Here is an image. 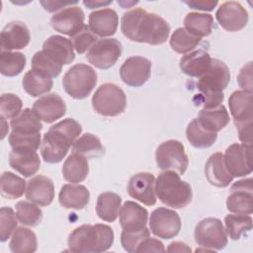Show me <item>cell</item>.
Listing matches in <instances>:
<instances>
[{"label": "cell", "mask_w": 253, "mask_h": 253, "mask_svg": "<svg viewBox=\"0 0 253 253\" xmlns=\"http://www.w3.org/2000/svg\"><path fill=\"white\" fill-rule=\"evenodd\" d=\"M121 30L128 40L152 45L164 43L170 35V26L166 20L142 8H134L124 13Z\"/></svg>", "instance_id": "1"}, {"label": "cell", "mask_w": 253, "mask_h": 253, "mask_svg": "<svg viewBox=\"0 0 253 253\" xmlns=\"http://www.w3.org/2000/svg\"><path fill=\"white\" fill-rule=\"evenodd\" d=\"M81 132V125L71 118L51 126L44 133L41 144V154L43 161L47 163L62 161Z\"/></svg>", "instance_id": "2"}, {"label": "cell", "mask_w": 253, "mask_h": 253, "mask_svg": "<svg viewBox=\"0 0 253 253\" xmlns=\"http://www.w3.org/2000/svg\"><path fill=\"white\" fill-rule=\"evenodd\" d=\"M114 237L113 229L107 224H83L69 234L67 243L72 252L100 253L113 245Z\"/></svg>", "instance_id": "3"}, {"label": "cell", "mask_w": 253, "mask_h": 253, "mask_svg": "<svg viewBox=\"0 0 253 253\" xmlns=\"http://www.w3.org/2000/svg\"><path fill=\"white\" fill-rule=\"evenodd\" d=\"M155 194L162 204L173 209L186 208L193 199L189 183L174 171H163L155 180Z\"/></svg>", "instance_id": "4"}, {"label": "cell", "mask_w": 253, "mask_h": 253, "mask_svg": "<svg viewBox=\"0 0 253 253\" xmlns=\"http://www.w3.org/2000/svg\"><path fill=\"white\" fill-rule=\"evenodd\" d=\"M228 106L239 139L244 144L252 145V92L234 91L228 99Z\"/></svg>", "instance_id": "5"}, {"label": "cell", "mask_w": 253, "mask_h": 253, "mask_svg": "<svg viewBox=\"0 0 253 253\" xmlns=\"http://www.w3.org/2000/svg\"><path fill=\"white\" fill-rule=\"evenodd\" d=\"M97 80V73L91 66L85 63H77L64 74L62 86L71 98L82 100L91 94Z\"/></svg>", "instance_id": "6"}, {"label": "cell", "mask_w": 253, "mask_h": 253, "mask_svg": "<svg viewBox=\"0 0 253 253\" xmlns=\"http://www.w3.org/2000/svg\"><path fill=\"white\" fill-rule=\"evenodd\" d=\"M92 106L99 115L116 117L124 113L126 106V96L118 85L104 83L95 91L92 97Z\"/></svg>", "instance_id": "7"}, {"label": "cell", "mask_w": 253, "mask_h": 253, "mask_svg": "<svg viewBox=\"0 0 253 253\" xmlns=\"http://www.w3.org/2000/svg\"><path fill=\"white\" fill-rule=\"evenodd\" d=\"M157 167L163 171H174L183 175L189 164L185 147L179 140L169 139L162 142L155 152Z\"/></svg>", "instance_id": "8"}, {"label": "cell", "mask_w": 253, "mask_h": 253, "mask_svg": "<svg viewBox=\"0 0 253 253\" xmlns=\"http://www.w3.org/2000/svg\"><path fill=\"white\" fill-rule=\"evenodd\" d=\"M195 240L198 245L221 250L227 245V235L220 219L207 217L202 219L195 228Z\"/></svg>", "instance_id": "9"}, {"label": "cell", "mask_w": 253, "mask_h": 253, "mask_svg": "<svg viewBox=\"0 0 253 253\" xmlns=\"http://www.w3.org/2000/svg\"><path fill=\"white\" fill-rule=\"evenodd\" d=\"M123 52V45L117 39L98 40L87 51V60L99 69L115 65Z\"/></svg>", "instance_id": "10"}, {"label": "cell", "mask_w": 253, "mask_h": 253, "mask_svg": "<svg viewBox=\"0 0 253 253\" xmlns=\"http://www.w3.org/2000/svg\"><path fill=\"white\" fill-rule=\"evenodd\" d=\"M229 81L230 72L227 65L217 58H211L209 69L197 81V89L203 94L221 93Z\"/></svg>", "instance_id": "11"}, {"label": "cell", "mask_w": 253, "mask_h": 253, "mask_svg": "<svg viewBox=\"0 0 253 253\" xmlns=\"http://www.w3.org/2000/svg\"><path fill=\"white\" fill-rule=\"evenodd\" d=\"M149 227L155 236L162 239H171L180 232L181 218L175 211L158 208L150 214Z\"/></svg>", "instance_id": "12"}, {"label": "cell", "mask_w": 253, "mask_h": 253, "mask_svg": "<svg viewBox=\"0 0 253 253\" xmlns=\"http://www.w3.org/2000/svg\"><path fill=\"white\" fill-rule=\"evenodd\" d=\"M223 158L233 177H243L252 172V145L233 143L226 148Z\"/></svg>", "instance_id": "13"}, {"label": "cell", "mask_w": 253, "mask_h": 253, "mask_svg": "<svg viewBox=\"0 0 253 253\" xmlns=\"http://www.w3.org/2000/svg\"><path fill=\"white\" fill-rule=\"evenodd\" d=\"M253 180L242 179L235 182L226 199V208L230 212L251 214L253 211Z\"/></svg>", "instance_id": "14"}, {"label": "cell", "mask_w": 253, "mask_h": 253, "mask_svg": "<svg viewBox=\"0 0 253 253\" xmlns=\"http://www.w3.org/2000/svg\"><path fill=\"white\" fill-rule=\"evenodd\" d=\"M215 18L220 27L227 32H238L244 29L249 21L248 12L236 1L222 3L216 10Z\"/></svg>", "instance_id": "15"}, {"label": "cell", "mask_w": 253, "mask_h": 253, "mask_svg": "<svg viewBox=\"0 0 253 253\" xmlns=\"http://www.w3.org/2000/svg\"><path fill=\"white\" fill-rule=\"evenodd\" d=\"M150 74V60L137 55L126 58L120 68L121 79L130 87L142 86L149 79Z\"/></svg>", "instance_id": "16"}, {"label": "cell", "mask_w": 253, "mask_h": 253, "mask_svg": "<svg viewBox=\"0 0 253 253\" xmlns=\"http://www.w3.org/2000/svg\"><path fill=\"white\" fill-rule=\"evenodd\" d=\"M84 12L80 7L69 6L55 13L50 19V25L56 32L72 38L84 28Z\"/></svg>", "instance_id": "17"}, {"label": "cell", "mask_w": 253, "mask_h": 253, "mask_svg": "<svg viewBox=\"0 0 253 253\" xmlns=\"http://www.w3.org/2000/svg\"><path fill=\"white\" fill-rule=\"evenodd\" d=\"M127 194L145 206L155 205V177L153 174L139 172L131 176L127 184Z\"/></svg>", "instance_id": "18"}, {"label": "cell", "mask_w": 253, "mask_h": 253, "mask_svg": "<svg viewBox=\"0 0 253 253\" xmlns=\"http://www.w3.org/2000/svg\"><path fill=\"white\" fill-rule=\"evenodd\" d=\"M30 31L24 22H10L3 28L0 34L1 51L23 49L30 43Z\"/></svg>", "instance_id": "19"}, {"label": "cell", "mask_w": 253, "mask_h": 253, "mask_svg": "<svg viewBox=\"0 0 253 253\" xmlns=\"http://www.w3.org/2000/svg\"><path fill=\"white\" fill-rule=\"evenodd\" d=\"M33 110L42 121L51 124L65 115L66 105L58 94L49 93L35 101Z\"/></svg>", "instance_id": "20"}, {"label": "cell", "mask_w": 253, "mask_h": 253, "mask_svg": "<svg viewBox=\"0 0 253 253\" xmlns=\"http://www.w3.org/2000/svg\"><path fill=\"white\" fill-rule=\"evenodd\" d=\"M9 165L24 177L28 178L39 171L41 160L37 151L32 148H12L9 154Z\"/></svg>", "instance_id": "21"}, {"label": "cell", "mask_w": 253, "mask_h": 253, "mask_svg": "<svg viewBox=\"0 0 253 253\" xmlns=\"http://www.w3.org/2000/svg\"><path fill=\"white\" fill-rule=\"evenodd\" d=\"M26 198L38 206H49L54 198V186L52 181L43 175L33 177L28 181Z\"/></svg>", "instance_id": "22"}, {"label": "cell", "mask_w": 253, "mask_h": 253, "mask_svg": "<svg viewBox=\"0 0 253 253\" xmlns=\"http://www.w3.org/2000/svg\"><path fill=\"white\" fill-rule=\"evenodd\" d=\"M42 51L60 65H67L75 58L72 41L58 35L50 36L44 41Z\"/></svg>", "instance_id": "23"}, {"label": "cell", "mask_w": 253, "mask_h": 253, "mask_svg": "<svg viewBox=\"0 0 253 253\" xmlns=\"http://www.w3.org/2000/svg\"><path fill=\"white\" fill-rule=\"evenodd\" d=\"M148 211L140 205L126 201L120 211V224L125 231H138L146 227Z\"/></svg>", "instance_id": "24"}, {"label": "cell", "mask_w": 253, "mask_h": 253, "mask_svg": "<svg viewBox=\"0 0 253 253\" xmlns=\"http://www.w3.org/2000/svg\"><path fill=\"white\" fill-rule=\"evenodd\" d=\"M119 26V16L114 9L104 8L89 15V28L99 37H111L116 34Z\"/></svg>", "instance_id": "25"}, {"label": "cell", "mask_w": 253, "mask_h": 253, "mask_svg": "<svg viewBox=\"0 0 253 253\" xmlns=\"http://www.w3.org/2000/svg\"><path fill=\"white\" fill-rule=\"evenodd\" d=\"M205 175L211 185L219 188L227 187L234 178L228 172L221 152H215L209 157L205 165Z\"/></svg>", "instance_id": "26"}, {"label": "cell", "mask_w": 253, "mask_h": 253, "mask_svg": "<svg viewBox=\"0 0 253 253\" xmlns=\"http://www.w3.org/2000/svg\"><path fill=\"white\" fill-rule=\"evenodd\" d=\"M90 200V192L83 185L65 184L61 187L58 194L59 204L65 209L82 210Z\"/></svg>", "instance_id": "27"}, {"label": "cell", "mask_w": 253, "mask_h": 253, "mask_svg": "<svg viewBox=\"0 0 253 253\" xmlns=\"http://www.w3.org/2000/svg\"><path fill=\"white\" fill-rule=\"evenodd\" d=\"M211 57L208 51L197 49L183 55L180 58V69L183 73L191 77L202 76L210 67Z\"/></svg>", "instance_id": "28"}, {"label": "cell", "mask_w": 253, "mask_h": 253, "mask_svg": "<svg viewBox=\"0 0 253 253\" xmlns=\"http://www.w3.org/2000/svg\"><path fill=\"white\" fill-rule=\"evenodd\" d=\"M197 120L204 129L217 132L227 126L230 119L226 108L221 104L216 108L202 109Z\"/></svg>", "instance_id": "29"}, {"label": "cell", "mask_w": 253, "mask_h": 253, "mask_svg": "<svg viewBox=\"0 0 253 253\" xmlns=\"http://www.w3.org/2000/svg\"><path fill=\"white\" fill-rule=\"evenodd\" d=\"M63 178L72 184L84 181L89 173V165L87 158L82 154L72 152L62 165Z\"/></svg>", "instance_id": "30"}, {"label": "cell", "mask_w": 253, "mask_h": 253, "mask_svg": "<svg viewBox=\"0 0 253 253\" xmlns=\"http://www.w3.org/2000/svg\"><path fill=\"white\" fill-rule=\"evenodd\" d=\"M122 198L113 192H104L99 195L96 205V212L104 221L114 222L120 214Z\"/></svg>", "instance_id": "31"}, {"label": "cell", "mask_w": 253, "mask_h": 253, "mask_svg": "<svg viewBox=\"0 0 253 253\" xmlns=\"http://www.w3.org/2000/svg\"><path fill=\"white\" fill-rule=\"evenodd\" d=\"M10 126L12 131L22 134H37L42 128V124L39 116L34 110L26 108L21 113L11 120Z\"/></svg>", "instance_id": "32"}, {"label": "cell", "mask_w": 253, "mask_h": 253, "mask_svg": "<svg viewBox=\"0 0 253 253\" xmlns=\"http://www.w3.org/2000/svg\"><path fill=\"white\" fill-rule=\"evenodd\" d=\"M23 89L32 97H38L49 92L52 88V79L36 70H29L25 73L22 81Z\"/></svg>", "instance_id": "33"}, {"label": "cell", "mask_w": 253, "mask_h": 253, "mask_svg": "<svg viewBox=\"0 0 253 253\" xmlns=\"http://www.w3.org/2000/svg\"><path fill=\"white\" fill-rule=\"evenodd\" d=\"M37 247V236L32 229L24 226L15 229L9 243V248L13 253H33Z\"/></svg>", "instance_id": "34"}, {"label": "cell", "mask_w": 253, "mask_h": 253, "mask_svg": "<svg viewBox=\"0 0 253 253\" xmlns=\"http://www.w3.org/2000/svg\"><path fill=\"white\" fill-rule=\"evenodd\" d=\"M184 26L189 33L201 39L211 35L213 26V18L210 14L191 12L186 15Z\"/></svg>", "instance_id": "35"}, {"label": "cell", "mask_w": 253, "mask_h": 253, "mask_svg": "<svg viewBox=\"0 0 253 253\" xmlns=\"http://www.w3.org/2000/svg\"><path fill=\"white\" fill-rule=\"evenodd\" d=\"M71 150L72 152L82 154L86 158L100 157L105 153L100 139L92 133H85L77 138L73 142Z\"/></svg>", "instance_id": "36"}, {"label": "cell", "mask_w": 253, "mask_h": 253, "mask_svg": "<svg viewBox=\"0 0 253 253\" xmlns=\"http://www.w3.org/2000/svg\"><path fill=\"white\" fill-rule=\"evenodd\" d=\"M186 136L189 142L196 148H207L211 146L216 138V132H210L204 129L199 124L197 118L191 121L186 129Z\"/></svg>", "instance_id": "37"}, {"label": "cell", "mask_w": 253, "mask_h": 253, "mask_svg": "<svg viewBox=\"0 0 253 253\" xmlns=\"http://www.w3.org/2000/svg\"><path fill=\"white\" fill-rule=\"evenodd\" d=\"M26 55L22 52L1 51L0 53V72L7 77L19 75L26 66Z\"/></svg>", "instance_id": "38"}, {"label": "cell", "mask_w": 253, "mask_h": 253, "mask_svg": "<svg viewBox=\"0 0 253 253\" xmlns=\"http://www.w3.org/2000/svg\"><path fill=\"white\" fill-rule=\"evenodd\" d=\"M225 229L232 240H238L242 234L252 229V218L250 214L230 213L224 217Z\"/></svg>", "instance_id": "39"}, {"label": "cell", "mask_w": 253, "mask_h": 253, "mask_svg": "<svg viewBox=\"0 0 253 253\" xmlns=\"http://www.w3.org/2000/svg\"><path fill=\"white\" fill-rule=\"evenodd\" d=\"M26 191V181L18 175L5 171L1 175V195L10 200L18 199Z\"/></svg>", "instance_id": "40"}, {"label": "cell", "mask_w": 253, "mask_h": 253, "mask_svg": "<svg viewBox=\"0 0 253 253\" xmlns=\"http://www.w3.org/2000/svg\"><path fill=\"white\" fill-rule=\"evenodd\" d=\"M201 42V39L189 33L185 28L176 29L171 38L170 45L174 51L185 54L193 50Z\"/></svg>", "instance_id": "41"}, {"label": "cell", "mask_w": 253, "mask_h": 253, "mask_svg": "<svg viewBox=\"0 0 253 253\" xmlns=\"http://www.w3.org/2000/svg\"><path fill=\"white\" fill-rule=\"evenodd\" d=\"M15 208L18 220L25 225L37 226L42 219V211L34 203L20 201Z\"/></svg>", "instance_id": "42"}, {"label": "cell", "mask_w": 253, "mask_h": 253, "mask_svg": "<svg viewBox=\"0 0 253 253\" xmlns=\"http://www.w3.org/2000/svg\"><path fill=\"white\" fill-rule=\"evenodd\" d=\"M31 66L33 70L41 72L50 78L57 77L62 70V65L54 61L42 50L37 51L33 55Z\"/></svg>", "instance_id": "43"}, {"label": "cell", "mask_w": 253, "mask_h": 253, "mask_svg": "<svg viewBox=\"0 0 253 253\" xmlns=\"http://www.w3.org/2000/svg\"><path fill=\"white\" fill-rule=\"evenodd\" d=\"M22 100L15 94L5 93L0 98V117L1 119H14L22 110Z\"/></svg>", "instance_id": "44"}, {"label": "cell", "mask_w": 253, "mask_h": 253, "mask_svg": "<svg viewBox=\"0 0 253 253\" xmlns=\"http://www.w3.org/2000/svg\"><path fill=\"white\" fill-rule=\"evenodd\" d=\"M17 215L9 207H2L0 210V240L5 242L17 227Z\"/></svg>", "instance_id": "45"}, {"label": "cell", "mask_w": 253, "mask_h": 253, "mask_svg": "<svg viewBox=\"0 0 253 253\" xmlns=\"http://www.w3.org/2000/svg\"><path fill=\"white\" fill-rule=\"evenodd\" d=\"M150 236L149 229L144 227L138 231H122L121 243L123 248L129 253H134L140 242L146 237Z\"/></svg>", "instance_id": "46"}, {"label": "cell", "mask_w": 253, "mask_h": 253, "mask_svg": "<svg viewBox=\"0 0 253 253\" xmlns=\"http://www.w3.org/2000/svg\"><path fill=\"white\" fill-rule=\"evenodd\" d=\"M9 144L12 148L28 147L37 150L42 144L41 133L37 134H22L15 131H11L8 137Z\"/></svg>", "instance_id": "47"}, {"label": "cell", "mask_w": 253, "mask_h": 253, "mask_svg": "<svg viewBox=\"0 0 253 253\" xmlns=\"http://www.w3.org/2000/svg\"><path fill=\"white\" fill-rule=\"evenodd\" d=\"M98 41L97 36L90 30L89 26H84V28L72 37V43L77 51V53L82 54Z\"/></svg>", "instance_id": "48"}, {"label": "cell", "mask_w": 253, "mask_h": 253, "mask_svg": "<svg viewBox=\"0 0 253 253\" xmlns=\"http://www.w3.org/2000/svg\"><path fill=\"white\" fill-rule=\"evenodd\" d=\"M223 99H224L223 92L212 93V94L199 93L195 95L193 101L196 106L203 107V109H212L220 106Z\"/></svg>", "instance_id": "49"}, {"label": "cell", "mask_w": 253, "mask_h": 253, "mask_svg": "<svg viewBox=\"0 0 253 253\" xmlns=\"http://www.w3.org/2000/svg\"><path fill=\"white\" fill-rule=\"evenodd\" d=\"M237 82L239 87L243 90L252 92L253 83H252V62H247L239 71L237 76Z\"/></svg>", "instance_id": "50"}, {"label": "cell", "mask_w": 253, "mask_h": 253, "mask_svg": "<svg viewBox=\"0 0 253 253\" xmlns=\"http://www.w3.org/2000/svg\"><path fill=\"white\" fill-rule=\"evenodd\" d=\"M165 251V247L163 245V243L155 238H150L146 237L145 239H143L140 244L137 246L135 252H164Z\"/></svg>", "instance_id": "51"}, {"label": "cell", "mask_w": 253, "mask_h": 253, "mask_svg": "<svg viewBox=\"0 0 253 253\" xmlns=\"http://www.w3.org/2000/svg\"><path fill=\"white\" fill-rule=\"evenodd\" d=\"M41 5L47 12H55L61 8H66L78 3V1H41Z\"/></svg>", "instance_id": "52"}, {"label": "cell", "mask_w": 253, "mask_h": 253, "mask_svg": "<svg viewBox=\"0 0 253 253\" xmlns=\"http://www.w3.org/2000/svg\"><path fill=\"white\" fill-rule=\"evenodd\" d=\"M191 9L202 10V11H212L213 8L218 4L217 1H183Z\"/></svg>", "instance_id": "53"}, {"label": "cell", "mask_w": 253, "mask_h": 253, "mask_svg": "<svg viewBox=\"0 0 253 253\" xmlns=\"http://www.w3.org/2000/svg\"><path fill=\"white\" fill-rule=\"evenodd\" d=\"M166 250L168 252H191L190 246L181 241H174L170 243Z\"/></svg>", "instance_id": "54"}, {"label": "cell", "mask_w": 253, "mask_h": 253, "mask_svg": "<svg viewBox=\"0 0 253 253\" xmlns=\"http://www.w3.org/2000/svg\"><path fill=\"white\" fill-rule=\"evenodd\" d=\"M112 0L111 1H93V0H84L83 1V4L89 8V9H94V8H97V7H102V6H107V5H110L112 4Z\"/></svg>", "instance_id": "55"}]
</instances>
